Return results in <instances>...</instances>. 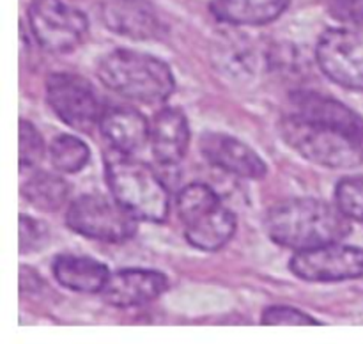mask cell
Instances as JSON below:
<instances>
[{
	"mask_svg": "<svg viewBox=\"0 0 363 344\" xmlns=\"http://www.w3.org/2000/svg\"><path fill=\"white\" fill-rule=\"evenodd\" d=\"M264 229L273 243L298 252L342 241L351 234V220L337 204L315 197H293L266 211Z\"/></svg>",
	"mask_w": 363,
	"mask_h": 344,
	"instance_id": "1",
	"label": "cell"
},
{
	"mask_svg": "<svg viewBox=\"0 0 363 344\" xmlns=\"http://www.w3.org/2000/svg\"><path fill=\"white\" fill-rule=\"evenodd\" d=\"M98 78L116 94L133 101L162 103L176 91V77L165 60L149 53L117 48L98 62Z\"/></svg>",
	"mask_w": 363,
	"mask_h": 344,
	"instance_id": "2",
	"label": "cell"
},
{
	"mask_svg": "<svg viewBox=\"0 0 363 344\" xmlns=\"http://www.w3.org/2000/svg\"><path fill=\"white\" fill-rule=\"evenodd\" d=\"M106 181L112 197L137 220L165 222L170 211V192L155 169L133 155L106 156Z\"/></svg>",
	"mask_w": 363,
	"mask_h": 344,
	"instance_id": "3",
	"label": "cell"
},
{
	"mask_svg": "<svg viewBox=\"0 0 363 344\" xmlns=\"http://www.w3.org/2000/svg\"><path fill=\"white\" fill-rule=\"evenodd\" d=\"M279 131L291 149L315 165L332 170L363 165V140L339 128L286 113L279 123Z\"/></svg>",
	"mask_w": 363,
	"mask_h": 344,
	"instance_id": "4",
	"label": "cell"
},
{
	"mask_svg": "<svg viewBox=\"0 0 363 344\" xmlns=\"http://www.w3.org/2000/svg\"><path fill=\"white\" fill-rule=\"evenodd\" d=\"M176 211L184 227V238L199 250H220L236 233V215L206 183H190L181 188Z\"/></svg>",
	"mask_w": 363,
	"mask_h": 344,
	"instance_id": "5",
	"label": "cell"
},
{
	"mask_svg": "<svg viewBox=\"0 0 363 344\" xmlns=\"http://www.w3.org/2000/svg\"><path fill=\"white\" fill-rule=\"evenodd\" d=\"M66 222L74 233L106 243L128 241L137 234V218L116 199L99 194L74 199L66 213Z\"/></svg>",
	"mask_w": 363,
	"mask_h": 344,
	"instance_id": "6",
	"label": "cell"
},
{
	"mask_svg": "<svg viewBox=\"0 0 363 344\" xmlns=\"http://www.w3.org/2000/svg\"><path fill=\"white\" fill-rule=\"evenodd\" d=\"M27 16L32 35L46 52H71L87 38L89 18L62 0H34Z\"/></svg>",
	"mask_w": 363,
	"mask_h": 344,
	"instance_id": "7",
	"label": "cell"
},
{
	"mask_svg": "<svg viewBox=\"0 0 363 344\" xmlns=\"http://www.w3.org/2000/svg\"><path fill=\"white\" fill-rule=\"evenodd\" d=\"M46 101L62 123L78 131L91 130L103 113L94 87L80 74L66 71L46 78Z\"/></svg>",
	"mask_w": 363,
	"mask_h": 344,
	"instance_id": "8",
	"label": "cell"
},
{
	"mask_svg": "<svg viewBox=\"0 0 363 344\" xmlns=\"http://www.w3.org/2000/svg\"><path fill=\"white\" fill-rule=\"evenodd\" d=\"M315 60L323 73L353 91H363V34L350 27L328 28L315 45Z\"/></svg>",
	"mask_w": 363,
	"mask_h": 344,
	"instance_id": "9",
	"label": "cell"
},
{
	"mask_svg": "<svg viewBox=\"0 0 363 344\" xmlns=\"http://www.w3.org/2000/svg\"><path fill=\"white\" fill-rule=\"evenodd\" d=\"M289 268L298 279L308 282H344L363 277V248L342 241L298 250Z\"/></svg>",
	"mask_w": 363,
	"mask_h": 344,
	"instance_id": "10",
	"label": "cell"
},
{
	"mask_svg": "<svg viewBox=\"0 0 363 344\" xmlns=\"http://www.w3.org/2000/svg\"><path fill=\"white\" fill-rule=\"evenodd\" d=\"M201 152L211 165L247 179H262L268 165L255 149L233 135L206 131L201 135Z\"/></svg>",
	"mask_w": 363,
	"mask_h": 344,
	"instance_id": "11",
	"label": "cell"
},
{
	"mask_svg": "<svg viewBox=\"0 0 363 344\" xmlns=\"http://www.w3.org/2000/svg\"><path fill=\"white\" fill-rule=\"evenodd\" d=\"M167 287L169 279L158 270L123 268L110 273L101 296L112 307L130 309L156 300L165 293Z\"/></svg>",
	"mask_w": 363,
	"mask_h": 344,
	"instance_id": "12",
	"label": "cell"
},
{
	"mask_svg": "<svg viewBox=\"0 0 363 344\" xmlns=\"http://www.w3.org/2000/svg\"><path fill=\"white\" fill-rule=\"evenodd\" d=\"M287 116L339 128L363 140V117L332 96L318 91H294L287 99Z\"/></svg>",
	"mask_w": 363,
	"mask_h": 344,
	"instance_id": "13",
	"label": "cell"
},
{
	"mask_svg": "<svg viewBox=\"0 0 363 344\" xmlns=\"http://www.w3.org/2000/svg\"><path fill=\"white\" fill-rule=\"evenodd\" d=\"M101 16L110 30L138 41L160 39L167 32L162 16L147 0H105Z\"/></svg>",
	"mask_w": 363,
	"mask_h": 344,
	"instance_id": "14",
	"label": "cell"
},
{
	"mask_svg": "<svg viewBox=\"0 0 363 344\" xmlns=\"http://www.w3.org/2000/svg\"><path fill=\"white\" fill-rule=\"evenodd\" d=\"M152 156L162 167H176L184 158L190 144V124L177 106L160 110L151 123Z\"/></svg>",
	"mask_w": 363,
	"mask_h": 344,
	"instance_id": "15",
	"label": "cell"
},
{
	"mask_svg": "<svg viewBox=\"0 0 363 344\" xmlns=\"http://www.w3.org/2000/svg\"><path fill=\"white\" fill-rule=\"evenodd\" d=\"M99 131L113 151L135 155L145 148L151 137V124L138 110L130 106H108L99 117Z\"/></svg>",
	"mask_w": 363,
	"mask_h": 344,
	"instance_id": "16",
	"label": "cell"
},
{
	"mask_svg": "<svg viewBox=\"0 0 363 344\" xmlns=\"http://www.w3.org/2000/svg\"><path fill=\"white\" fill-rule=\"evenodd\" d=\"M52 272L57 282L77 293H101L110 270L105 262L80 254H60L53 259Z\"/></svg>",
	"mask_w": 363,
	"mask_h": 344,
	"instance_id": "17",
	"label": "cell"
},
{
	"mask_svg": "<svg viewBox=\"0 0 363 344\" xmlns=\"http://www.w3.org/2000/svg\"><path fill=\"white\" fill-rule=\"evenodd\" d=\"M291 0H211L209 11L216 20L238 27H257L275 21Z\"/></svg>",
	"mask_w": 363,
	"mask_h": 344,
	"instance_id": "18",
	"label": "cell"
},
{
	"mask_svg": "<svg viewBox=\"0 0 363 344\" xmlns=\"http://www.w3.org/2000/svg\"><path fill=\"white\" fill-rule=\"evenodd\" d=\"M21 195L34 208L43 211H57L69 197V184L53 172L32 170L21 183Z\"/></svg>",
	"mask_w": 363,
	"mask_h": 344,
	"instance_id": "19",
	"label": "cell"
},
{
	"mask_svg": "<svg viewBox=\"0 0 363 344\" xmlns=\"http://www.w3.org/2000/svg\"><path fill=\"white\" fill-rule=\"evenodd\" d=\"M50 160L57 170L66 174H77L91 160V149L82 138L74 135H57L50 144Z\"/></svg>",
	"mask_w": 363,
	"mask_h": 344,
	"instance_id": "20",
	"label": "cell"
},
{
	"mask_svg": "<svg viewBox=\"0 0 363 344\" xmlns=\"http://www.w3.org/2000/svg\"><path fill=\"white\" fill-rule=\"evenodd\" d=\"M261 53L254 45H222L215 53L216 66L220 71L233 78H247L255 74L261 64Z\"/></svg>",
	"mask_w": 363,
	"mask_h": 344,
	"instance_id": "21",
	"label": "cell"
},
{
	"mask_svg": "<svg viewBox=\"0 0 363 344\" xmlns=\"http://www.w3.org/2000/svg\"><path fill=\"white\" fill-rule=\"evenodd\" d=\"M335 204L351 222L363 223V174L346 176L337 183Z\"/></svg>",
	"mask_w": 363,
	"mask_h": 344,
	"instance_id": "22",
	"label": "cell"
},
{
	"mask_svg": "<svg viewBox=\"0 0 363 344\" xmlns=\"http://www.w3.org/2000/svg\"><path fill=\"white\" fill-rule=\"evenodd\" d=\"M45 158V140L30 121H20V169L32 170Z\"/></svg>",
	"mask_w": 363,
	"mask_h": 344,
	"instance_id": "23",
	"label": "cell"
},
{
	"mask_svg": "<svg viewBox=\"0 0 363 344\" xmlns=\"http://www.w3.org/2000/svg\"><path fill=\"white\" fill-rule=\"evenodd\" d=\"M48 227L45 222L21 213L20 215V252L21 254H32L41 250L48 241Z\"/></svg>",
	"mask_w": 363,
	"mask_h": 344,
	"instance_id": "24",
	"label": "cell"
},
{
	"mask_svg": "<svg viewBox=\"0 0 363 344\" xmlns=\"http://www.w3.org/2000/svg\"><path fill=\"white\" fill-rule=\"evenodd\" d=\"M262 325H321L319 319L291 305H272L261 316Z\"/></svg>",
	"mask_w": 363,
	"mask_h": 344,
	"instance_id": "25",
	"label": "cell"
},
{
	"mask_svg": "<svg viewBox=\"0 0 363 344\" xmlns=\"http://www.w3.org/2000/svg\"><path fill=\"white\" fill-rule=\"evenodd\" d=\"M328 13L339 23L363 30V0H330Z\"/></svg>",
	"mask_w": 363,
	"mask_h": 344,
	"instance_id": "26",
	"label": "cell"
}]
</instances>
